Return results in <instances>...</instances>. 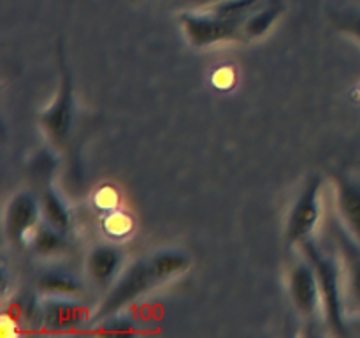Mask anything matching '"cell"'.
<instances>
[{
	"mask_svg": "<svg viewBox=\"0 0 360 338\" xmlns=\"http://www.w3.org/2000/svg\"><path fill=\"white\" fill-rule=\"evenodd\" d=\"M179 25L193 48H207L218 42H245L241 20H225L207 9L179 13Z\"/></svg>",
	"mask_w": 360,
	"mask_h": 338,
	"instance_id": "obj_4",
	"label": "cell"
},
{
	"mask_svg": "<svg viewBox=\"0 0 360 338\" xmlns=\"http://www.w3.org/2000/svg\"><path fill=\"white\" fill-rule=\"evenodd\" d=\"M41 210L42 220L48 222L49 225L56 227L58 231L69 234L72 227V215H70L69 206L62 199L58 192L53 187H46L41 197Z\"/></svg>",
	"mask_w": 360,
	"mask_h": 338,
	"instance_id": "obj_15",
	"label": "cell"
},
{
	"mask_svg": "<svg viewBox=\"0 0 360 338\" xmlns=\"http://www.w3.org/2000/svg\"><path fill=\"white\" fill-rule=\"evenodd\" d=\"M134 327V323L129 319H122V317H118V313L112 317H108V319H104V331H108V333H130Z\"/></svg>",
	"mask_w": 360,
	"mask_h": 338,
	"instance_id": "obj_19",
	"label": "cell"
},
{
	"mask_svg": "<svg viewBox=\"0 0 360 338\" xmlns=\"http://www.w3.org/2000/svg\"><path fill=\"white\" fill-rule=\"evenodd\" d=\"M301 252L304 254L306 259L315 268L316 278H319L320 292H322V305L326 312L327 323H329L333 333L340 337H348L350 327H348V319L345 315L343 294H341V273L334 257L323 252L313 238L304 239L299 245Z\"/></svg>",
	"mask_w": 360,
	"mask_h": 338,
	"instance_id": "obj_1",
	"label": "cell"
},
{
	"mask_svg": "<svg viewBox=\"0 0 360 338\" xmlns=\"http://www.w3.org/2000/svg\"><path fill=\"white\" fill-rule=\"evenodd\" d=\"M58 67H60V90L55 101L46 111L39 116L46 137L55 148H63L69 141L74 118V77L69 63H67L63 46H58Z\"/></svg>",
	"mask_w": 360,
	"mask_h": 338,
	"instance_id": "obj_2",
	"label": "cell"
},
{
	"mask_svg": "<svg viewBox=\"0 0 360 338\" xmlns=\"http://www.w3.org/2000/svg\"><path fill=\"white\" fill-rule=\"evenodd\" d=\"M320 190H322L320 175H311L302 185L288 213L287 231H285L288 245L299 246L304 239L311 238L320 222Z\"/></svg>",
	"mask_w": 360,
	"mask_h": 338,
	"instance_id": "obj_5",
	"label": "cell"
},
{
	"mask_svg": "<svg viewBox=\"0 0 360 338\" xmlns=\"http://www.w3.org/2000/svg\"><path fill=\"white\" fill-rule=\"evenodd\" d=\"M329 173L336 187V203L341 222L360 242V183L338 169H330Z\"/></svg>",
	"mask_w": 360,
	"mask_h": 338,
	"instance_id": "obj_10",
	"label": "cell"
},
{
	"mask_svg": "<svg viewBox=\"0 0 360 338\" xmlns=\"http://www.w3.org/2000/svg\"><path fill=\"white\" fill-rule=\"evenodd\" d=\"M330 231H333V238L340 249L345 271H347L348 292L354 301L360 305V242L345 227L341 218L330 222Z\"/></svg>",
	"mask_w": 360,
	"mask_h": 338,
	"instance_id": "obj_11",
	"label": "cell"
},
{
	"mask_svg": "<svg viewBox=\"0 0 360 338\" xmlns=\"http://www.w3.org/2000/svg\"><path fill=\"white\" fill-rule=\"evenodd\" d=\"M264 0H220L210 7H204L210 13L225 20H241L245 21L246 16L253 13Z\"/></svg>",
	"mask_w": 360,
	"mask_h": 338,
	"instance_id": "obj_17",
	"label": "cell"
},
{
	"mask_svg": "<svg viewBox=\"0 0 360 338\" xmlns=\"http://www.w3.org/2000/svg\"><path fill=\"white\" fill-rule=\"evenodd\" d=\"M39 289L46 296L77 298L79 294H83L84 285L74 275L63 273V271H46V273H42L39 277Z\"/></svg>",
	"mask_w": 360,
	"mask_h": 338,
	"instance_id": "obj_16",
	"label": "cell"
},
{
	"mask_svg": "<svg viewBox=\"0 0 360 338\" xmlns=\"http://www.w3.org/2000/svg\"><path fill=\"white\" fill-rule=\"evenodd\" d=\"M41 323L51 331H72L88 323L90 312L76 298L44 296L39 305Z\"/></svg>",
	"mask_w": 360,
	"mask_h": 338,
	"instance_id": "obj_8",
	"label": "cell"
},
{
	"mask_svg": "<svg viewBox=\"0 0 360 338\" xmlns=\"http://www.w3.org/2000/svg\"><path fill=\"white\" fill-rule=\"evenodd\" d=\"M217 2H220V0H179V4L192 7V9H204V7H210Z\"/></svg>",
	"mask_w": 360,
	"mask_h": 338,
	"instance_id": "obj_20",
	"label": "cell"
},
{
	"mask_svg": "<svg viewBox=\"0 0 360 338\" xmlns=\"http://www.w3.org/2000/svg\"><path fill=\"white\" fill-rule=\"evenodd\" d=\"M288 291L294 306L306 319H313L319 313L320 306H323L315 268L306 257L292 268L288 277Z\"/></svg>",
	"mask_w": 360,
	"mask_h": 338,
	"instance_id": "obj_7",
	"label": "cell"
},
{
	"mask_svg": "<svg viewBox=\"0 0 360 338\" xmlns=\"http://www.w3.org/2000/svg\"><path fill=\"white\" fill-rule=\"evenodd\" d=\"M27 246L41 257L60 256L67 249V234L49 225L48 222L41 220V224L34 229L28 238Z\"/></svg>",
	"mask_w": 360,
	"mask_h": 338,
	"instance_id": "obj_13",
	"label": "cell"
},
{
	"mask_svg": "<svg viewBox=\"0 0 360 338\" xmlns=\"http://www.w3.org/2000/svg\"><path fill=\"white\" fill-rule=\"evenodd\" d=\"M123 270V252L111 243H101L90 250L86 271L90 280L102 291L112 287Z\"/></svg>",
	"mask_w": 360,
	"mask_h": 338,
	"instance_id": "obj_9",
	"label": "cell"
},
{
	"mask_svg": "<svg viewBox=\"0 0 360 338\" xmlns=\"http://www.w3.org/2000/svg\"><path fill=\"white\" fill-rule=\"evenodd\" d=\"M348 327H350V331L360 334V315H354L352 319H348Z\"/></svg>",
	"mask_w": 360,
	"mask_h": 338,
	"instance_id": "obj_21",
	"label": "cell"
},
{
	"mask_svg": "<svg viewBox=\"0 0 360 338\" xmlns=\"http://www.w3.org/2000/svg\"><path fill=\"white\" fill-rule=\"evenodd\" d=\"M41 201L34 194L18 192L9 201L6 210V234L14 245H27L34 229L41 224Z\"/></svg>",
	"mask_w": 360,
	"mask_h": 338,
	"instance_id": "obj_6",
	"label": "cell"
},
{
	"mask_svg": "<svg viewBox=\"0 0 360 338\" xmlns=\"http://www.w3.org/2000/svg\"><path fill=\"white\" fill-rule=\"evenodd\" d=\"M148 261H150V266L153 270L155 277H157L158 284L183 273V271H186L190 268L188 254L176 249L158 250V252L151 254L148 257Z\"/></svg>",
	"mask_w": 360,
	"mask_h": 338,
	"instance_id": "obj_14",
	"label": "cell"
},
{
	"mask_svg": "<svg viewBox=\"0 0 360 338\" xmlns=\"http://www.w3.org/2000/svg\"><path fill=\"white\" fill-rule=\"evenodd\" d=\"M155 285H158V280L151 270L148 257L134 261L129 268L122 271L118 280L108 291V296L97 308L95 320H104L108 317L116 315L120 310L146 294Z\"/></svg>",
	"mask_w": 360,
	"mask_h": 338,
	"instance_id": "obj_3",
	"label": "cell"
},
{
	"mask_svg": "<svg viewBox=\"0 0 360 338\" xmlns=\"http://www.w3.org/2000/svg\"><path fill=\"white\" fill-rule=\"evenodd\" d=\"M283 13V4L281 0H264L250 16L243 21V34L245 41L250 39H260L274 27L278 18Z\"/></svg>",
	"mask_w": 360,
	"mask_h": 338,
	"instance_id": "obj_12",
	"label": "cell"
},
{
	"mask_svg": "<svg viewBox=\"0 0 360 338\" xmlns=\"http://www.w3.org/2000/svg\"><path fill=\"white\" fill-rule=\"evenodd\" d=\"M338 27L341 32H347L348 35L355 37L360 42V9L347 11L338 18Z\"/></svg>",
	"mask_w": 360,
	"mask_h": 338,
	"instance_id": "obj_18",
	"label": "cell"
}]
</instances>
